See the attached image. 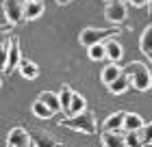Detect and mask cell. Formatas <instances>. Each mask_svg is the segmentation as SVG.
<instances>
[{
  "label": "cell",
  "instance_id": "cell-15",
  "mask_svg": "<svg viewBox=\"0 0 152 147\" xmlns=\"http://www.w3.org/2000/svg\"><path fill=\"white\" fill-rule=\"evenodd\" d=\"M124 117H126V113H124V110H117V113H113L111 117H107V121H104V130H122V125H124Z\"/></svg>",
  "mask_w": 152,
  "mask_h": 147
},
{
  "label": "cell",
  "instance_id": "cell-10",
  "mask_svg": "<svg viewBox=\"0 0 152 147\" xmlns=\"http://www.w3.org/2000/svg\"><path fill=\"white\" fill-rule=\"evenodd\" d=\"M130 87H133V85H130V78H128V74H124V69H122V74L117 76V78L111 82V85H109V91H111L113 95H122L124 91H128Z\"/></svg>",
  "mask_w": 152,
  "mask_h": 147
},
{
  "label": "cell",
  "instance_id": "cell-13",
  "mask_svg": "<svg viewBox=\"0 0 152 147\" xmlns=\"http://www.w3.org/2000/svg\"><path fill=\"white\" fill-rule=\"evenodd\" d=\"M37 100H41V102H44V104H46V106L52 110L54 115H57L59 110H61V100H59V93H52V91H41Z\"/></svg>",
  "mask_w": 152,
  "mask_h": 147
},
{
  "label": "cell",
  "instance_id": "cell-9",
  "mask_svg": "<svg viewBox=\"0 0 152 147\" xmlns=\"http://www.w3.org/2000/svg\"><path fill=\"white\" fill-rule=\"evenodd\" d=\"M46 11V7L41 0H31V2H24V22H31V20L41 17V13Z\"/></svg>",
  "mask_w": 152,
  "mask_h": 147
},
{
  "label": "cell",
  "instance_id": "cell-4",
  "mask_svg": "<svg viewBox=\"0 0 152 147\" xmlns=\"http://www.w3.org/2000/svg\"><path fill=\"white\" fill-rule=\"evenodd\" d=\"M128 15V9L126 4H124V0H109L107 7H104V17L107 22L111 24H122L124 20Z\"/></svg>",
  "mask_w": 152,
  "mask_h": 147
},
{
  "label": "cell",
  "instance_id": "cell-1",
  "mask_svg": "<svg viewBox=\"0 0 152 147\" xmlns=\"http://www.w3.org/2000/svg\"><path fill=\"white\" fill-rule=\"evenodd\" d=\"M124 74H128L133 89H137V91H148V89H150V78H152V74H150V69L146 67V63H141V61L128 63V65L124 67Z\"/></svg>",
  "mask_w": 152,
  "mask_h": 147
},
{
  "label": "cell",
  "instance_id": "cell-6",
  "mask_svg": "<svg viewBox=\"0 0 152 147\" xmlns=\"http://www.w3.org/2000/svg\"><path fill=\"white\" fill-rule=\"evenodd\" d=\"M7 145L9 147H26V145H31V134L26 132L24 128H13L9 132V136H7Z\"/></svg>",
  "mask_w": 152,
  "mask_h": 147
},
{
  "label": "cell",
  "instance_id": "cell-5",
  "mask_svg": "<svg viewBox=\"0 0 152 147\" xmlns=\"http://www.w3.org/2000/svg\"><path fill=\"white\" fill-rule=\"evenodd\" d=\"M4 15L11 24H18L24 20V2L22 0H2Z\"/></svg>",
  "mask_w": 152,
  "mask_h": 147
},
{
  "label": "cell",
  "instance_id": "cell-12",
  "mask_svg": "<svg viewBox=\"0 0 152 147\" xmlns=\"http://www.w3.org/2000/svg\"><path fill=\"white\" fill-rule=\"evenodd\" d=\"M20 74H22V78H26V80H35L37 76H39V67L35 65L33 61H28V59H20Z\"/></svg>",
  "mask_w": 152,
  "mask_h": 147
},
{
  "label": "cell",
  "instance_id": "cell-34",
  "mask_svg": "<svg viewBox=\"0 0 152 147\" xmlns=\"http://www.w3.org/2000/svg\"><path fill=\"white\" fill-rule=\"evenodd\" d=\"M107 2H109V0H107Z\"/></svg>",
  "mask_w": 152,
  "mask_h": 147
},
{
  "label": "cell",
  "instance_id": "cell-29",
  "mask_svg": "<svg viewBox=\"0 0 152 147\" xmlns=\"http://www.w3.org/2000/svg\"><path fill=\"white\" fill-rule=\"evenodd\" d=\"M148 13H150V15H152V0H150V2H148Z\"/></svg>",
  "mask_w": 152,
  "mask_h": 147
},
{
  "label": "cell",
  "instance_id": "cell-25",
  "mask_svg": "<svg viewBox=\"0 0 152 147\" xmlns=\"http://www.w3.org/2000/svg\"><path fill=\"white\" fill-rule=\"evenodd\" d=\"M124 143H126V145H130V147L141 145V141H139V134H137V130H124Z\"/></svg>",
  "mask_w": 152,
  "mask_h": 147
},
{
  "label": "cell",
  "instance_id": "cell-14",
  "mask_svg": "<svg viewBox=\"0 0 152 147\" xmlns=\"http://www.w3.org/2000/svg\"><path fill=\"white\" fill-rule=\"evenodd\" d=\"M120 74H122L120 65H117V63H109V65H107L104 69H102V74H100V80H102V82H104V85L109 87V85H111V82L117 78V76H120Z\"/></svg>",
  "mask_w": 152,
  "mask_h": 147
},
{
  "label": "cell",
  "instance_id": "cell-30",
  "mask_svg": "<svg viewBox=\"0 0 152 147\" xmlns=\"http://www.w3.org/2000/svg\"><path fill=\"white\" fill-rule=\"evenodd\" d=\"M148 56H150V61H152V52H148Z\"/></svg>",
  "mask_w": 152,
  "mask_h": 147
},
{
  "label": "cell",
  "instance_id": "cell-23",
  "mask_svg": "<svg viewBox=\"0 0 152 147\" xmlns=\"http://www.w3.org/2000/svg\"><path fill=\"white\" fill-rule=\"evenodd\" d=\"M137 134H139L141 145H152V121L150 123H143L141 128L137 130Z\"/></svg>",
  "mask_w": 152,
  "mask_h": 147
},
{
  "label": "cell",
  "instance_id": "cell-18",
  "mask_svg": "<svg viewBox=\"0 0 152 147\" xmlns=\"http://www.w3.org/2000/svg\"><path fill=\"white\" fill-rule=\"evenodd\" d=\"M31 145H37V147H41V145H50V147H57V145H61V141H57L54 136L46 134V132H39V134H37L35 138L31 136Z\"/></svg>",
  "mask_w": 152,
  "mask_h": 147
},
{
  "label": "cell",
  "instance_id": "cell-22",
  "mask_svg": "<svg viewBox=\"0 0 152 147\" xmlns=\"http://www.w3.org/2000/svg\"><path fill=\"white\" fill-rule=\"evenodd\" d=\"M87 54H89V59L91 61H102V59H107V52H104V43H94V46H89L87 48Z\"/></svg>",
  "mask_w": 152,
  "mask_h": 147
},
{
  "label": "cell",
  "instance_id": "cell-8",
  "mask_svg": "<svg viewBox=\"0 0 152 147\" xmlns=\"http://www.w3.org/2000/svg\"><path fill=\"white\" fill-rule=\"evenodd\" d=\"M20 59H22V52H20V46H18V39H11V48H9V54H7V65H4V72L11 74L13 69L20 65Z\"/></svg>",
  "mask_w": 152,
  "mask_h": 147
},
{
  "label": "cell",
  "instance_id": "cell-27",
  "mask_svg": "<svg viewBox=\"0 0 152 147\" xmlns=\"http://www.w3.org/2000/svg\"><path fill=\"white\" fill-rule=\"evenodd\" d=\"M130 2H133L135 7H146V4L150 2V0H130Z\"/></svg>",
  "mask_w": 152,
  "mask_h": 147
},
{
  "label": "cell",
  "instance_id": "cell-20",
  "mask_svg": "<svg viewBox=\"0 0 152 147\" xmlns=\"http://www.w3.org/2000/svg\"><path fill=\"white\" fill-rule=\"evenodd\" d=\"M33 115H35L37 119H50L54 113H52V110L48 108L41 100H35V104H33Z\"/></svg>",
  "mask_w": 152,
  "mask_h": 147
},
{
  "label": "cell",
  "instance_id": "cell-28",
  "mask_svg": "<svg viewBox=\"0 0 152 147\" xmlns=\"http://www.w3.org/2000/svg\"><path fill=\"white\" fill-rule=\"evenodd\" d=\"M72 2V0H57V4H61V7H63V4H70Z\"/></svg>",
  "mask_w": 152,
  "mask_h": 147
},
{
  "label": "cell",
  "instance_id": "cell-11",
  "mask_svg": "<svg viewBox=\"0 0 152 147\" xmlns=\"http://www.w3.org/2000/svg\"><path fill=\"white\" fill-rule=\"evenodd\" d=\"M104 52H107V59L111 63H117L124 56V50H122L120 41H115V39H107L104 41Z\"/></svg>",
  "mask_w": 152,
  "mask_h": 147
},
{
  "label": "cell",
  "instance_id": "cell-2",
  "mask_svg": "<svg viewBox=\"0 0 152 147\" xmlns=\"http://www.w3.org/2000/svg\"><path fill=\"white\" fill-rule=\"evenodd\" d=\"M61 125H65V128H72V130H78L83 134H96V130H98V125H96V115L89 113V110H83L78 115H70L65 117Z\"/></svg>",
  "mask_w": 152,
  "mask_h": 147
},
{
  "label": "cell",
  "instance_id": "cell-19",
  "mask_svg": "<svg viewBox=\"0 0 152 147\" xmlns=\"http://www.w3.org/2000/svg\"><path fill=\"white\" fill-rule=\"evenodd\" d=\"M72 95H74V91L67 87V85H63L59 89V100H61V110L67 115V110H70V102H72Z\"/></svg>",
  "mask_w": 152,
  "mask_h": 147
},
{
  "label": "cell",
  "instance_id": "cell-16",
  "mask_svg": "<svg viewBox=\"0 0 152 147\" xmlns=\"http://www.w3.org/2000/svg\"><path fill=\"white\" fill-rule=\"evenodd\" d=\"M143 125V119L141 115H137V113H126V117H124V125H122V130H139Z\"/></svg>",
  "mask_w": 152,
  "mask_h": 147
},
{
  "label": "cell",
  "instance_id": "cell-17",
  "mask_svg": "<svg viewBox=\"0 0 152 147\" xmlns=\"http://www.w3.org/2000/svg\"><path fill=\"white\" fill-rule=\"evenodd\" d=\"M85 106H87L85 97H83L80 93H74V95H72V102H70V110H67V117L83 113V110H85Z\"/></svg>",
  "mask_w": 152,
  "mask_h": 147
},
{
  "label": "cell",
  "instance_id": "cell-32",
  "mask_svg": "<svg viewBox=\"0 0 152 147\" xmlns=\"http://www.w3.org/2000/svg\"><path fill=\"white\" fill-rule=\"evenodd\" d=\"M22 2H31V0H22Z\"/></svg>",
  "mask_w": 152,
  "mask_h": 147
},
{
  "label": "cell",
  "instance_id": "cell-7",
  "mask_svg": "<svg viewBox=\"0 0 152 147\" xmlns=\"http://www.w3.org/2000/svg\"><path fill=\"white\" fill-rule=\"evenodd\" d=\"M100 143L104 147H126L124 134H120V130H104L100 134Z\"/></svg>",
  "mask_w": 152,
  "mask_h": 147
},
{
  "label": "cell",
  "instance_id": "cell-26",
  "mask_svg": "<svg viewBox=\"0 0 152 147\" xmlns=\"http://www.w3.org/2000/svg\"><path fill=\"white\" fill-rule=\"evenodd\" d=\"M11 28H13V24H11V22H9V24H0V35H7Z\"/></svg>",
  "mask_w": 152,
  "mask_h": 147
},
{
  "label": "cell",
  "instance_id": "cell-21",
  "mask_svg": "<svg viewBox=\"0 0 152 147\" xmlns=\"http://www.w3.org/2000/svg\"><path fill=\"white\" fill-rule=\"evenodd\" d=\"M139 48H141V52H143V54L152 52V24H150L148 28L141 33V39H139Z\"/></svg>",
  "mask_w": 152,
  "mask_h": 147
},
{
  "label": "cell",
  "instance_id": "cell-24",
  "mask_svg": "<svg viewBox=\"0 0 152 147\" xmlns=\"http://www.w3.org/2000/svg\"><path fill=\"white\" fill-rule=\"evenodd\" d=\"M9 48H11V39L7 37L4 41H0V72H4V65H7V54H9Z\"/></svg>",
  "mask_w": 152,
  "mask_h": 147
},
{
  "label": "cell",
  "instance_id": "cell-33",
  "mask_svg": "<svg viewBox=\"0 0 152 147\" xmlns=\"http://www.w3.org/2000/svg\"><path fill=\"white\" fill-rule=\"evenodd\" d=\"M124 2H126V0H124Z\"/></svg>",
  "mask_w": 152,
  "mask_h": 147
},
{
  "label": "cell",
  "instance_id": "cell-3",
  "mask_svg": "<svg viewBox=\"0 0 152 147\" xmlns=\"http://www.w3.org/2000/svg\"><path fill=\"white\" fill-rule=\"evenodd\" d=\"M120 35V28H85L80 35H78V41H80V46H94V43H100L104 37H117Z\"/></svg>",
  "mask_w": 152,
  "mask_h": 147
},
{
  "label": "cell",
  "instance_id": "cell-31",
  "mask_svg": "<svg viewBox=\"0 0 152 147\" xmlns=\"http://www.w3.org/2000/svg\"><path fill=\"white\" fill-rule=\"evenodd\" d=\"M150 89H152V78H150Z\"/></svg>",
  "mask_w": 152,
  "mask_h": 147
}]
</instances>
